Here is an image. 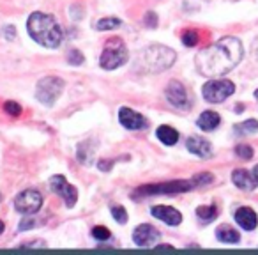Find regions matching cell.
<instances>
[{
  "label": "cell",
  "mask_w": 258,
  "mask_h": 255,
  "mask_svg": "<svg viewBox=\"0 0 258 255\" xmlns=\"http://www.w3.org/2000/svg\"><path fill=\"white\" fill-rule=\"evenodd\" d=\"M242 43L237 37H223V39L200 50L195 62H197L200 75L216 78V76H223L228 71H232L242 61Z\"/></svg>",
  "instance_id": "1"
},
{
  "label": "cell",
  "mask_w": 258,
  "mask_h": 255,
  "mask_svg": "<svg viewBox=\"0 0 258 255\" xmlns=\"http://www.w3.org/2000/svg\"><path fill=\"white\" fill-rule=\"evenodd\" d=\"M27 30L36 43L44 48H51V50L58 48L64 41V32L58 22L46 13H32L30 18L27 20Z\"/></svg>",
  "instance_id": "2"
},
{
  "label": "cell",
  "mask_w": 258,
  "mask_h": 255,
  "mask_svg": "<svg viewBox=\"0 0 258 255\" xmlns=\"http://www.w3.org/2000/svg\"><path fill=\"white\" fill-rule=\"evenodd\" d=\"M140 62L145 66V71L149 73H161L172 68L175 62V52L170 48L163 46V44H156V46H149L142 52Z\"/></svg>",
  "instance_id": "3"
},
{
  "label": "cell",
  "mask_w": 258,
  "mask_h": 255,
  "mask_svg": "<svg viewBox=\"0 0 258 255\" xmlns=\"http://www.w3.org/2000/svg\"><path fill=\"white\" fill-rule=\"evenodd\" d=\"M127 59L129 55L124 41L120 37H110L106 41V44H104L103 54L99 57V66L103 69H106V71H111V69H117L122 64H125Z\"/></svg>",
  "instance_id": "4"
},
{
  "label": "cell",
  "mask_w": 258,
  "mask_h": 255,
  "mask_svg": "<svg viewBox=\"0 0 258 255\" xmlns=\"http://www.w3.org/2000/svg\"><path fill=\"white\" fill-rule=\"evenodd\" d=\"M195 188L193 181H170V183H158V184H145L140 186L135 195L137 197H154V195H173L184 193Z\"/></svg>",
  "instance_id": "5"
},
{
  "label": "cell",
  "mask_w": 258,
  "mask_h": 255,
  "mask_svg": "<svg viewBox=\"0 0 258 255\" xmlns=\"http://www.w3.org/2000/svg\"><path fill=\"white\" fill-rule=\"evenodd\" d=\"M64 90V80L58 76H44L36 87V97L44 107H53Z\"/></svg>",
  "instance_id": "6"
},
{
  "label": "cell",
  "mask_w": 258,
  "mask_h": 255,
  "mask_svg": "<svg viewBox=\"0 0 258 255\" xmlns=\"http://www.w3.org/2000/svg\"><path fill=\"white\" fill-rule=\"evenodd\" d=\"M235 92V85L230 80H209L204 87H202V94H204L205 101L209 103H223L226 97H230Z\"/></svg>",
  "instance_id": "7"
},
{
  "label": "cell",
  "mask_w": 258,
  "mask_h": 255,
  "mask_svg": "<svg viewBox=\"0 0 258 255\" xmlns=\"http://www.w3.org/2000/svg\"><path fill=\"white\" fill-rule=\"evenodd\" d=\"M43 206V195L37 190H23L15 198V209L22 215H36Z\"/></svg>",
  "instance_id": "8"
},
{
  "label": "cell",
  "mask_w": 258,
  "mask_h": 255,
  "mask_svg": "<svg viewBox=\"0 0 258 255\" xmlns=\"http://www.w3.org/2000/svg\"><path fill=\"white\" fill-rule=\"evenodd\" d=\"M50 188H51L53 193H57L58 197L64 198L66 206H68L69 209H73L76 206V202H78V190H76L73 184H69L64 176H53L51 177Z\"/></svg>",
  "instance_id": "9"
},
{
  "label": "cell",
  "mask_w": 258,
  "mask_h": 255,
  "mask_svg": "<svg viewBox=\"0 0 258 255\" xmlns=\"http://www.w3.org/2000/svg\"><path fill=\"white\" fill-rule=\"evenodd\" d=\"M165 96L172 107L180 108V110H184V108L189 107L187 90H186V87L179 82V80H172V82L168 83V87L165 89Z\"/></svg>",
  "instance_id": "10"
},
{
  "label": "cell",
  "mask_w": 258,
  "mask_h": 255,
  "mask_svg": "<svg viewBox=\"0 0 258 255\" xmlns=\"http://www.w3.org/2000/svg\"><path fill=\"white\" fill-rule=\"evenodd\" d=\"M118 121H120V124L124 126V128H127V130H145L149 124L144 115L127 107H122L120 110H118Z\"/></svg>",
  "instance_id": "11"
},
{
  "label": "cell",
  "mask_w": 258,
  "mask_h": 255,
  "mask_svg": "<svg viewBox=\"0 0 258 255\" xmlns=\"http://www.w3.org/2000/svg\"><path fill=\"white\" fill-rule=\"evenodd\" d=\"M159 239V232L156 227H152L151 223H144V225H138L133 232V241L137 246H152L156 241Z\"/></svg>",
  "instance_id": "12"
},
{
  "label": "cell",
  "mask_w": 258,
  "mask_h": 255,
  "mask_svg": "<svg viewBox=\"0 0 258 255\" xmlns=\"http://www.w3.org/2000/svg\"><path fill=\"white\" fill-rule=\"evenodd\" d=\"M151 215L154 216V218L165 222L166 225H170V227H177L182 222V215H180L175 208H170V206H154V208L151 209Z\"/></svg>",
  "instance_id": "13"
},
{
  "label": "cell",
  "mask_w": 258,
  "mask_h": 255,
  "mask_svg": "<svg viewBox=\"0 0 258 255\" xmlns=\"http://www.w3.org/2000/svg\"><path fill=\"white\" fill-rule=\"evenodd\" d=\"M186 147H187V151H189L191 155L198 156V158H204V160L211 158V155H212V145H211V142L205 140V138H198V137L187 138Z\"/></svg>",
  "instance_id": "14"
},
{
  "label": "cell",
  "mask_w": 258,
  "mask_h": 255,
  "mask_svg": "<svg viewBox=\"0 0 258 255\" xmlns=\"http://www.w3.org/2000/svg\"><path fill=\"white\" fill-rule=\"evenodd\" d=\"M232 181L239 190H244V191H251L258 186V181L254 179L253 172H247V170H244V169L233 170Z\"/></svg>",
  "instance_id": "15"
},
{
  "label": "cell",
  "mask_w": 258,
  "mask_h": 255,
  "mask_svg": "<svg viewBox=\"0 0 258 255\" xmlns=\"http://www.w3.org/2000/svg\"><path fill=\"white\" fill-rule=\"evenodd\" d=\"M235 222L242 227L244 230H254L258 223V216L256 213L253 211L251 208H239L235 211Z\"/></svg>",
  "instance_id": "16"
},
{
  "label": "cell",
  "mask_w": 258,
  "mask_h": 255,
  "mask_svg": "<svg viewBox=\"0 0 258 255\" xmlns=\"http://www.w3.org/2000/svg\"><path fill=\"white\" fill-rule=\"evenodd\" d=\"M198 128H200L202 131H214L216 128H218L219 124H221V117H219L218 112L214 110H205L204 114L198 117L197 121Z\"/></svg>",
  "instance_id": "17"
},
{
  "label": "cell",
  "mask_w": 258,
  "mask_h": 255,
  "mask_svg": "<svg viewBox=\"0 0 258 255\" xmlns=\"http://www.w3.org/2000/svg\"><path fill=\"white\" fill-rule=\"evenodd\" d=\"M156 137H158V140H161V144L165 145H175L177 140H179V131L173 130L172 126H159L158 131H156Z\"/></svg>",
  "instance_id": "18"
},
{
  "label": "cell",
  "mask_w": 258,
  "mask_h": 255,
  "mask_svg": "<svg viewBox=\"0 0 258 255\" xmlns=\"http://www.w3.org/2000/svg\"><path fill=\"white\" fill-rule=\"evenodd\" d=\"M216 237H218L221 243H239L240 241V234L237 232L235 229H232V227L228 225H219L218 230H216Z\"/></svg>",
  "instance_id": "19"
},
{
  "label": "cell",
  "mask_w": 258,
  "mask_h": 255,
  "mask_svg": "<svg viewBox=\"0 0 258 255\" xmlns=\"http://www.w3.org/2000/svg\"><path fill=\"white\" fill-rule=\"evenodd\" d=\"M235 133L237 135H251V133H256L258 131V121L254 119H247V121L240 122V124H235Z\"/></svg>",
  "instance_id": "20"
},
{
  "label": "cell",
  "mask_w": 258,
  "mask_h": 255,
  "mask_svg": "<svg viewBox=\"0 0 258 255\" xmlns=\"http://www.w3.org/2000/svg\"><path fill=\"white\" fill-rule=\"evenodd\" d=\"M197 215H198V218L204 220V222H212L214 218H218V208H216L214 204L200 206V208L197 209Z\"/></svg>",
  "instance_id": "21"
},
{
  "label": "cell",
  "mask_w": 258,
  "mask_h": 255,
  "mask_svg": "<svg viewBox=\"0 0 258 255\" xmlns=\"http://www.w3.org/2000/svg\"><path fill=\"white\" fill-rule=\"evenodd\" d=\"M122 25V22L118 18H103L96 23V29L97 30H113L118 29Z\"/></svg>",
  "instance_id": "22"
},
{
  "label": "cell",
  "mask_w": 258,
  "mask_h": 255,
  "mask_svg": "<svg viewBox=\"0 0 258 255\" xmlns=\"http://www.w3.org/2000/svg\"><path fill=\"white\" fill-rule=\"evenodd\" d=\"M111 216L115 218V222H118L120 225H124L125 222H127V213H125V209L122 208V206H111Z\"/></svg>",
  "instance_id": "23"
},
{
  "label": "cell",
  "mask_w": 258,
  "mask_h": 255,
  "mask_svg": "<svg viewBox=\"0 0 258 255\" xmlns=\"http://www.w3.org/2000/svg\"><path fill=\"white\" fill-rule=\"evenodd\" d=\"M92 237H94V239H97V241H108L111 237V232L106 229V227L97 225V227H94V229H92Z\"/></svg>",
  "instance_id": "24"
},
{
  "label": "cell",
  "mask_w": 258,
  "mask_h": 255,
  "mask_svg": "<svg viewBox=\"0 0 258 255\" xmlns=\"http://www.w3.org/2000/svg\"><path fill=\"white\" fill-rule=\"evenodd\" d=\"M198 32L197 30H186V32L182 34V44L184 46H195V44L198 43Z\"/></svg>",
  "instance_id": "25"
},
{
  "label": "cell",
  "mask_w": 258,
  "mask_h": 255,
  "mask_svg": "<svg viewBox=\"0 0 258 255\" xmlns=\"http://www.w3.org/2000/svg\"><path fill=\"white\" fill-rule=\"evenodd\" d=\"M235 155L239 156V158H242V160H251L253 158V147H249V145H246V144H239L235 147Z\"/></svg>",
  "instance_id": "26"
},
{
  "label": "cell",
  "mask_w": 258,
  "mask_h": 255,
  "mask_svg": "<svg viewBox=\"0 0 258 255\" xmlns=\"http://www.w3.org/2000/svg\"><path fill=\"white\" fill-rule=\"evenodd\" d=\"M191 181L195 183V186H198V184H211L212 181H214V176L209 172H202V174H197Z\"/></svg>",
  "instance_id": "27"
},
{
  "label": "cell",
  "mask_w": 258,
  "mask_h": 255,
  "mask_svg": "<svg viewBox=\"0 0 258 255\" xmlns=\"http://www.w3.org/2000/svg\"><path fill=\"white\" fill-rule=\"evenodd\" d=\"M4 110L8 112L9 115H13V117H18V115L22 114V107H20L16 101H6V103H4Z\"/></svg>",
  "instance_id": "28"
},
{
  "label": "cell",
  "mask_w": 258,
  "mask_h": 255,
  "mask_svg": "<svg viewBox=\"0 0 258 255\" xmlns=\"http://www.w3.org/2000/svg\"><path fill=\"white\" fill-rule=\"evenodd\" d=\"M68 62H69V64H73V66L83 64V55H82V52H80V50H71L68 54Z\"/></svg>",
  "instance_id": "29"
},
{
  "label": "cell",
  "mask_w": 258,
  "mask_h": 255,
  "mask_svg": "<svg viewBox=\"0 0 258 255\" xmlns=\"http://www.w3.org/2000/svg\"><path fill=\"white\" fill-rule=\"evenodd\" d=\"M145 23H147L151 29H154L156 25H158V16L154 15V13H147V16H145Z\"/></svg>",
  "instance_id": "30"
},
{
  "label": "cell",
  "mask_w": 258,
  "mask_h": 255,
  "mask_svg": "<svg viewBox=\"0 0 258 255\" xmlns=\"http://www.w3.org/2000/svg\"><path fill=\"white\" fill-rule=\"evenodd\" d=\"M111 162H99V169L101 170H110Z\"/></svg>",
  "instance_id": "31"
},
{
  "label": "cell",
  "mask_w": 258,
  "mask_h": 255,
  "mask_svg": "<svg viewBox=\"0 0 258 255\" xmlns=\"http://www.w3.org/2000/svg\"><path fill=\"white\" fill-rule=\"evenodd\" d=\"M253 55H254V59L258 61V37L254 39V43H253Z\"/></svg>",
  "instance_id": "32"
},
{
  "label": "cell",
  "mask_w": 258,
  "mask_h": 255,
  "mask_svg": "<svg viewBox=\"0 0 258 255\" xmlns=\"http://www.w3.org/2000/svg\"><path fill=\"white\" fill-rule=\"evenodd\" d=\"M6 32H8V34H6V36H8V39H13V27L11 25H8V30H6Z\"/></svg>",
  "instance_id": "33"
},
{
  "label": "cell",
  "mask_w": 258,
  "mask_h": 255,
  "mask_svg": "<svg viewBox=\"0 0 258 255\" xmlns=\"http://www.w3.org/2000/svg\"><path fill=\"white\" fill-rule=\"evenodd\" d=\"M244 110V105H235V114H240V112H242Z\"/></svg>",
  "instance_id": "34"
},
{
  "label": "cell",
  "mask_w": 258,
  "mask_h": 255,
  "mask_svg": "<svg viewBox=\"0 0 258 255\" xmlns=\"http://www.w3.org/2000/svg\"><path fill=\"white\" fill-rule=\"evenodd\" d=\"M253 176H254V179L258 181V165H256V167H254V169H253Z\"/></svg>",
  "instance_id": "35"
},
{
  "label": "cell",
  "mask_w": 258,
  "mask_h": 255,
  "mask_svg": "<svg viewBox=\"0 0 258 255\" xmlns=\"http://www.w3.org/2000/svg\"><path fill=\"white\" fill-rule=\"evenodd\" d=\"M4 229H6V225H4V222H2V220H0V234L4 232Z\"/></svg>",
  "instance_id": "36"
},
{
  "label": "cell",
  "mask_w": 258,
  "mask_h": 255,
  "mask_svg": "<svg viewBox=\"0 0 258 255\" xmlns=\"http://www.w3.org/2000/svg\"><path fill=\"white\" fill-rule=\"evenodd\" d=\"M254 97H256V101H258V89L254 90Z\"/></svg>",
  "instance_id": "37"
},
{
  "label": "cell",
  "mask_w": 258,
  "mask_h": 255,
  "mask_svg": "<svg viewBox=\"0 0 258 255\" xmlns=\"http://www.w3.org/2000/svg\"><path fill=\"white\" fill-rule=\"evenodd\" d=\"M0 202H2V195H0Z\"/></svg>",
  "instance_id": "38"
}]
</instances>
